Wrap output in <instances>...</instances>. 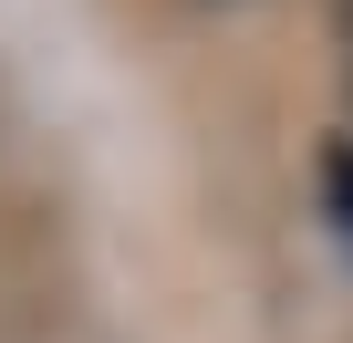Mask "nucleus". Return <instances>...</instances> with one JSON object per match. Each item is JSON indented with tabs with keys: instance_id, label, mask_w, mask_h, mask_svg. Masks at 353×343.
<instances>
[{
	"instance_id": "obj_2",
	"label": "nucleus",
	"mask_w": 353,
	"mask_h": 343,
	"mask_svg": "<svg viewBox=\"0 0 353 343\" xmlns=\"http://www.w3.org/2000/svg\"><path fill=\"white\" fill-rule=\"evenodd\" d=\"M343 84H353V0H343Z\"/></svg>"
},
{
	"instance_id": "obj_1",
	"label": "nucleus",
	"mask_w": 353,
	"mask_h": 343,
	"mask_svg": "<svg viewBox=\"0 0 353 343\" xmlns=\"http://www.w3.org/2000/svg\"><path fill=\"white\" fill-rule=\"evenodd\" d=\"M322 208H332V239H343V260H353V146L322 156Z\"/></svg>"
}]
</instances>
